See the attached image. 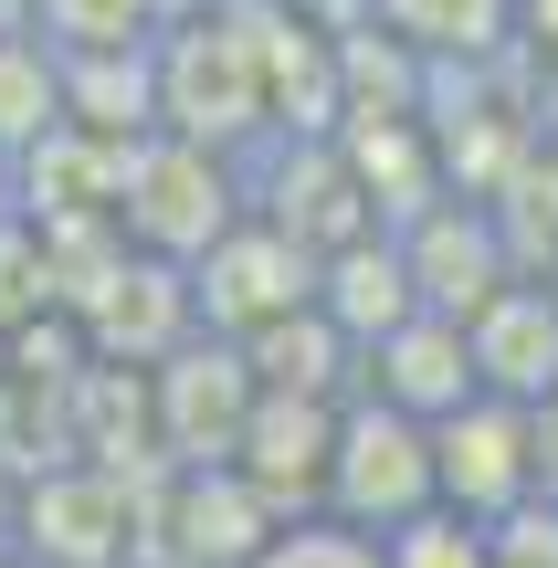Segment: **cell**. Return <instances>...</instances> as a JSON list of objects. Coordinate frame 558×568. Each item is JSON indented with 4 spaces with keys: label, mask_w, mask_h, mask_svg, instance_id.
Instances as JSON below:
<instances>
[{
    "label": "cell",
    "mask_w": 558,
    "mask_h": 568,
    "mask_svg": "<svg viewBox=\"0 0 558 568\" xmlns=\"http://www.w3.org/2000/svg\"><path fill=\"white\" fill-rule=\"evenodd\" d=\"M148 105L169 138L253 159L274 138L264 105V42H253V0L243 11H180L169 32H148Z\"/></svg>",
    "instance_id": "obj_1"
},
{
    "label": "cell",
    "mask_w": 558,
    "mask_h": 568,
    "mask_svg": "<svg viewBox=\"0 0 558 568\" xmlns=\"http://www.w3.org/2000/svg\"><path fill=\"white\" fill-rule=\"evenodd\" d=\"M105 222H116L126 253L190 274L232 222H243V159L148 126V138H126V159H116V211H105Z\"/></svg>",
    "instance_id": "obj_2"
},
{
    "label": "cell",
    "mask_w": 558,
    "mask_h": 568,
    "mask_svg": "<svg viewBox=\"0 0 558 568\" xmlns=\"http://www.w3.org/2000/svg\"><path fill=\"white\" fill-rule=\"evenodd\" d=\"M422 506H443L433 495V422L348 389V400H337V443H327V506L316 516H348V527L390 537V527H412Z\"/></svg>",
    "instance_id": "obj_3"
},
{
    "label": "cell",
    "mask_w": 558,
    "mask_h": 568,
    "mask_svg": "<svg viewBox=\"0 0 558 568\" xmlns=\"http://www.w3.org/2000/svg\"><path fill=\"white\" fill-rule=\"evenodd\" d=\"M538 485H548V453H538V410H527V400L475 389L464 410H443V422H433V495L454 516L496 527V516L527 506Z\"/></svg>",
    "instance_id": "obj_4"
},
{
    "label": "cell",
    "mask_w": 558,
    "mask_h": 568,
    "mask_svg": "<svg viewBox=\"0 0 558 568\" xmlns=\"http://www.w3.org/2000/svg\"><path fill=\"white\" fill-rule=\"evenodd\" d=\"M253 410V368L232 337L190 326L159 368H148V443H159V474L180 464H232V432Z\"/></svg>",
    "instance_id": "obj_5"
},
{
    "label": "cell",
    "mask_w": 558,
    "mask_h": 568,
    "mask_svg": "<svg viewBox=\"0 0 558 568\" xmlns=\"http://www.w3.org/2000/svg\"><path fill=\"white\" fill-rule=\"evenodd\" d=\"M138 527H148V506L105 464H53V485H32L11 506L21 568H138Z\"/></svg>",
    "instance_id": "obj_6"
},
{
    "label": "cell",
    "mask_w": 558,
    "mask_h": 568,
    "mask_svg": "<svg viewBox=\"0 0 558 568\" xmlns=\"http://www.w3.org/2000/svg\"><path fill=\"white\" fill-rule=\"evenodd\" d=\"M295 305H316V253L295 243V232L253 222V211L190 264V316H201L211 337H232V347H243L253 326L295 316Z\"/></svg>",
    "instance_id": "obj_7"
},
{
    "label": "cell",
    "mask_w": 558,
    "mask_h": 568,
    "mask_svg": "<svg viewBox=\"0 0 558 568\" xmlns=\"http://www.w3.org/2000/svg\"><path fill=\"white\" fill-rule=\"evenodd\" d=\"M274 527H285V516H274L232 464H180V474H159L138 568H243Z\"/></svg>",
    "instance_id": "obj_8"
},
{
    "label": "cell",
    "mask_w": 558,
    "mask_h": 568,
    "mask_svg": "<svg viewBox=\"0 0 558 568\" xmlns=\"http://www.w3.org/2000/svg\"><path fill=\"white\" fill-rule=\"evenodd\" d=\"M390 243H400V264H412V295L433 305V316H454V326L475 316L485 295L517 284V243H506V222L485 201H454V190H443L433 211H412Z\"/></svg>",
    "instance_id": "obj_9"
},
{
    "label": "cell",
    "mask_w": 558,
    "mask_h": 568,
    "mask_svg": "<svg viewBox=\"0 0 558 568\" xmlns=\"http://www.w3.org/2000/svg\"><path fill=\"white\" fill-rule=\"evenodd\" d=\"M327 443H337V400L253 389L243 432H232V474H243L274 516H316V506H327Z\"/></svg>",
    "instance_id": "obj_10"
},
{
    "label": "cell",
    "mask_w": 558,
    "mask_h": 568,
    "mask_svg": "<svg viewBox=\"0 0 558 568\" xmlns=\"http://www.w3.org/2000/svg\"><path fill=\"white\" fill-rule=\"evenodd\" d=\"M358 389L390 400V410H412V422H443V410L475 400V347H464L454 316L422 305V316H400L379 347H358Z\"/></svg>",
    "instance_id": "obj_11"
},
{
    "label": "cell",
    "mask_w": 558,
    "mask_h": 568,
    "mask_svg": "<svg viewBox=\"0 0 558 568\" xmlns=\"http://www.w3.org/2000/svg\"><path fill=\"white\" fill-rule=\"evenodd\" d=\"M464 347H475V389L548 410V389H558V305H548L538 274H517L506 295H485L475 316H464Z\"/></svg>",
    "instance_id": "obj_12"
},
{
    "label": "cell",
    "mask_w": 558,
    "mask_h": 568,
    "mask_svg": "<svg viewBox=\"0 0 558 568\" xmlns=\"http://www.w3.org/2000/svg\"><path fill=\"white\" fill-rule=\"evenodd\" d=\"M316 316H327L348 347H379L400 316H422L412 264H400V243H390V232H358V243L316 253Z\"/></svg>",
    "instance_id": "obj_13"
},
{
    "label": "cell",
    "mask_w": 558,
    "mask_h": 568,
    "mask_svg": "<svg viewBox=\"0 0 558 568\" xmlns=\"http://www.w3.org/2000/svg\"><path fill=\"white\" fill-rule=\"evenodd\" d=\"M243 368H253V389H306V400H348V389H358V347L337 337L316 305L253 326V337H243Z\"/></svg>",
    "instance_id": "obj_14"
},
{
    "label": "cell",
    "mask_w": 558,
    "mask_h": 568,
    "mask_svg": "<svg viewBox=\"0 0 558 568\" xmlns=\"http://www.w3.org/2000/svg\"><path fill=\"white\" fill-rule=\"evenodd\" d=\"M369 21L390 42H412L422 63H485V53H506L517 0H369Z\"/></svg>",
    "instance_id": "obj_15"
},
{
    "label": "cell",
    "mask_w": 558,
    "mask_h": 568,
    "mask_svg": "<svg viewBox=\"0 0 558 568\" xmlns=\"http://www.w3.org/2000/svg\"><path fill=\"white\" fill-rule=\"evenodd\" d=\"M63 126V53L42 32H0V169Z\"/></svg>",
    "instance_id": "obj_16"
},
{
    "label": "cell",
    "mask_w": 558,
    "mask_h": 568,
    "mask_svg": "<svg viewBox=\"0 0 558 568\" xmlns=\"http://www.w3.org/2000/svg\"><path fill=\"white\" fill-rule=\"evenodd\" d=\"M243 568H379V537L348 527V516H285Z\"/></svg>",
    "instance_id": "obj_17"
},
{
    "label": "cell",
    "mask_w": 558,
    "mask_h": 568,
    "mask_svg": "<svg viewBox=\"0 0 558 568\" xmlns=\"http://www.w3.org/2000/svg\"><path fill=\"white\" fill-rule=\"evenodd\" d=\"M32 21L63 53H105V42H148L159 32V0H32Z\"/></svg>",
    "instance_id": "obj_18"
},
{
    "label": "cell",
    "mask_w": 558,
    "mask_h": 568,
    "mask_svg": "<svg viewBox=\"0 0 558 568\" xmlns=\"http://www.w3.org/2000/svg\"><path fill=\"white\" fill-rule=\"evenodd\" d=\"M379 568H496V558H485V527H475V516L422 506L412 527H390V537H379Z\"/></svg>",
    "instance_id": "obj_19"
},
{
    "label": "cell",
    "mask_w": 558,
    "mask_h": 568,
    "mask_svg": "<svg viewBox=\"0 0 558 568\" xmlns=\"http://www.w3.org/2000/svg\"><path fill=\"white\" fill-rule=\"evenodd\" d=\"M485 558L496 568H558V485H538L527 506H506L485 527Z\"/></svg>",
    "instance_id": "obj_20"
},
{
    "label": "cell",
    "mask_w": 558,
    "mask_h": 568,
    "mask_svg": "<svg viewBox=\"0 0 558 568\" xmlns=\"http://www.w3.org/2000/svg\"><path fill=\"white\" fill-rule=\"evenodd\" d=\"M506 53H527V63L558 84V0H517V21H506Z\"/></svg>",
    "instance_id": "obj_21"
},
{
    "label": "cell",
    "mask_w": 558,
    "mask_h": 568,
    "mask_svg": "<svg viewBox=\"0 0 558 568\" xmlns=\"http://www.w3.org/2000/svg\"><path fill=\"white\" fill-rule=\"evenodd\" d=\"M274 11H285V21H306V32H358V21H369V0H274Z\"/></svg>",
    "instance_id": "obj_22"
},
{
    "label": "cell",
    "mask_w": 558,
    "mask_h": 568,
    "mask_svg": "<svg viewBox=\"0 0 558 568\" xmlns=\"http://www.w3.org/2000/svg\"><path fill=\"white\" fill-rule=\"evenodd\" d=\"M0 211H11V169H0Z\"/></svg>",
    "instance_id": "obj_23"
},
{
    "label": "cell",
    "mask_w": 558,
    "mask_h": 568,
    "mask_svg": "<svg viewBox=\"0 0 558 568\" xmlns=\"http://www.w3.org/2000/svg\"><path fill=\"white\" fill-rule=\"evenodd\" d=\"M0 568H21V558H0Z\"/></svg>",
    "instance_id": "obj_24"
}]
</instances>
